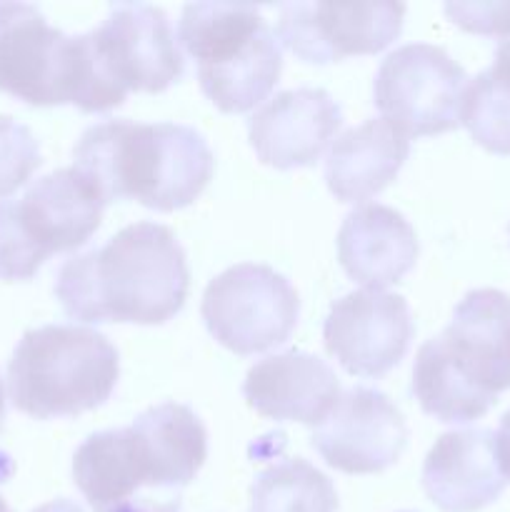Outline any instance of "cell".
Listing matches in <instances>:
<instances>
[{"label": "cell", "mask_w": 510, "mask_h": 512, "mask_svg": "<svg viewBox=\"0 0 510 512\" xmlns=\"http://www.w3.org/2000/svg\"><path fill=\"white\" fill-rule=\"evenodd\" d=\"M188 288L183 245L170 228L143 220L70 258L55 280V298L80 323L163 325L183 310Z\"/></svg>", "instance_id": "cell-2"}, {"label": "cell", "mask_w": 510, "mask_h": 512, "mask_svg": "<svg viewBox=\"0 0 510 512\" xmlns=\"http://www.w3.org/2000/svg\"><path fill=\"white\" fill-rule=\"evenodd\" d=\"M105 203L75 168L35 180L20 200L0 203V280L23 283L43 263L88 243Z\"/></svg>", "instance_id": "cell-6"}, {"label": "cell", "mask_w": 510, "mask_h": 512, "mask_svg": "<svg viewBox=\"0 0 510 512\" xmlns=\"http://www.w3.org/2000/svg\"><path fill=\"white\" fill-rule=\"evenodd\" d=\"M508 230H510V228H508Z\"/></svg>", "instance_id": "cell-30"}, {"label": "cell", "mask_w": 510, "mask_h": 512, "mask_svg": "<svg viewBox=\"0 0 510 512\" xmlns=\"http://www.w3.org/2000/svg\"><path fill=\"white\" fill-rule=\"evenodd\" d=\"M40 163V145L30 128L8 115H0V198H8L23 188Z\"/></svg>", "instance_id": "cell-23"}, {"label": "cell", "mask_w": 510, "mask_h": 512, "mask_svg": "<svg viewBox=\"0 0 510 512\" xmlns=\"http://www.w3.org/2000/svg\"><path fill=\"white\" fill-rule=\"evenodd\" d=\"M445 15L470 33L510 35V3H445Z\"/></svg>", "instance_id": "cell-24"}, {"label": "cell", "mask_w": 510, "mask_h": 512, "mask_svg": "<svg viewBox=\"0 0 510 512\" xmlns=\"http://www.w3.org/2000/svg\"><path fill=\"white\" fill-rule=\"evenodd\" d=\"M465 70L438 45L410 43L380 63L373 103L408 138L455 130L468 88Z\"/></svg>", "instance_id": "cell-8"}, {"label": "cell", "mask_w": 510, "mask_h": 512, "mask_svg": "<svg viewBox=\"0 0 510 512\" xmlns=\"http://www.w3.org/2000/svg\"><path fill=\"white\" fill-rule=\"evenodd\" d=\"M80 35L53 28L35 5L0 3V93L28 105H75Z\"/></svg>", "instance_id": "cell-10"}, {"label": "cell", "mask_w": 510, "mask_h": 512, "mask_svg": "<svg viewBox=\"0 0 510 512\" xmlns=\"http://www.w3.org/2000/svg\"><path fill=\"white\" fill-rule=\"evenodd\" d=\"M0 512H13V510H10V508H8V503H5V500H3V498H0Z\"/></svg>", "instance_id": "cell-29"}, {"label": "cell", "mask_w": 510, "mask_h": 512, "mask_svg": "<svg viewBox=\"0 0 510 512\" xmlns=\"http://www.w3.org/2000/svg\"><path fill=\"white\" fill-rule=\"evenodd\" d=\"M338 493L328 475L303 458L270 465L250 488V512H335Z\"/></svg>", "instance_id": "cell-21"}, {"label": "cell", "mask_w": 510, "mask_h": 512, "mask_svg": "<svg viewBox=\"0 0 510 512\" xmlns=\"http://www.w3.org/2000/svg\"><path fill=\"white\" fill-rule=\"evenodd\" d=\"M400 3H285L278 40L303 63L328 65L350 55H375L403 30Z\"/></svg>", "instance_id": "cell-11"}, {"label": "cell", "mask_w": 510, "mask_h": 512, "mask_svg": "<svg viewBox=\"0 0 510 512\" xmlns=\"http://www.w3.org/2000/svg\"><path fill=\"white\" fill-rule=\"evenodd\" d=\"M178 40L198 63L200 88L220 113H248L280 80L283 48L255 5H185Z\"/></svg>", "instance_id": "cell-4"}, {"label": "cell", "mask_w": 510, "mask_h": 512, "mask_svg": "<svg viewBox=\"0 0 510 512\" xmlns=\"http://www.w3.org/2000/svg\"><path fill=\"white\" fill-rule=\"evenodd\" d=\"M410 155V138L390 120H365L335 140L325 160V183L340 203H363L383 193Z\"/></svg>", "instance_id": "cell-19"}, {"label": "cell", "mask_w": 510, "mask_h": 512, "mask_svg": "<svg viewBox=\"0 0 510 512\" xmlns=\"http://www.w3.org/2000/svg\"><path fill=\"white\" fill-rule=\"evenodd\" d=\"M493 430H453L435 440L423 463V490L443 512H478L503 495Z\"/></svg>", "instance_id": "cell-17"}, {"label": "cell", "mask_w": 510, "mask_h": 512, "mask_svg": "<svg viewBox=\"0 0 510 512\" xmlns=\"http://www.w3.org/2000/svg\"><path fill=\"white\" fill-rule=\"evenodd\" d=\"M413 393L425 415L440 423L463 425L490 413L498 400L470 388L445 360L438 340L430 338L415 355Z\"/></svg>", "instance_id": "cell-20"}, {"label": "cell", "mask_w": 510, "mask_h": 512, "mask_svg": "<svg viewBox=\"0 0 510 512\" xmlns=\"http://www.w3.org/2000/svg\"><path fill=\"white\" fill-rule=\"evenodd\" d=\"M495 455H498L500 473L510 483V410L503 415L498 433H495Z\"/></svg>", "instance_id": "cell-25"}, {"label": "cell", "mask_w": 510, "mask_h": 512, "mask_svg": "<svg viewBox=\"0 0 510 512\" xmlns=\"http://www.w3.org/2000/svg\"><path fill=\"white\" fill-rule=\"evenodd\" d=\"M460 123L475 143L495 155H510V88L483 70L465 88Z\"/></svg>", "instance_id": "cell-22"}, {"label": "cell", "mask_w": 510, "mask_h": 512, "mask_svg": "<svg viewBox=\"0 0 510 512\" xmlns=\"http://www.w3.org/2000/svg\"><path fill=\"white\" fill-rule=\"evenodd\" d=\"M310 445L345 475H375L395 465L408 445V425L393 400L373 388L340 395L333 413L315 428Z\"/></svg>", "instance_id": "cell-13"}, {"label": "cell", "mask_w": 510, "mask_h": 512, "mask_svg": "<svg viewBox=\"0 0 510 512\" xmlns=\"http://www.w3.org/2000/svg\"><path fill=\"white\" fill-rule=\"evenodd\" d=\"M435 340L470 388L495 400L510 388V295L503 290L480 288L465 295Z\"/></svg>", "instance_id": "cell-14"}, {"label": "cell", "mask_w": 510, "mask_h": 512, "mask_svg": "<svg viewBox=\"0 0 510 512\" xmlns=\"http://www.w3.org/2000/svg\"><path fill=\"white\" fill-rule=\"evenodd\" d=\"M343 125V110L328 90L298 88L270 98L248 120L260 163L275 170L310 168Z\"/></svg>", "instance_id": "cell-15"}, {"label": "cell", "mask_w": 510, "mask_h": 512, "mask_svg": "<svg viewBox=\"0 0 510 512\" xmlns=\"http://www.w3.org/2000/svg\"><path fill=\"white\" fill-rule=\"evenodd\" d=\"M243 395L263 418L320 425L333 413L343 393L325 360L290 350L255 363L245 375Z\"/></svg>", "instance_id": "cell-16"}, {"label": "cell", "mask_w": 510, "mask_h": 512, "mask_svg": "<svg viewBox=\"0 0 510 512\" xmlns=\"http://www.w3.org/2000/svg\"><path fill=\"white\" fill-rule=\"evenodd\" d=\"M208 458V433L188 405L160 403L133 425L75 450L73 480L93 512H180V493Z\"/></svg>", "instance_id": "cell-1"}, {"label": "cell", "mask_w": 510, "mask_h": 512, "mask_svg": "<svg viewBox=\"0 0 510 512\" xmlns=\"http://www.w3.org/2000/svg\"><path fill=\"white\" fill-rule=\"evenodd\" d=\"M118 375V350L103 333L45 325L28 330L10 358V400L35 420L75 418L108 403Z\"/></svg>", "instance_id": "cell-5"}, {"label": "cell", "mask_w": 510, "mask_h": 512, "mask_svg": "<svg viewBox=\"0 0 510 512\" xmlns=\"http://www.w3.org/2000/svg\"><path fill=\"white\" fill-rule=\"evenodd\" d=\"M5 425V385H3V378H0V430H3Z\"/></svg>", "instance_id": "cell-28"}, {"label": "cell", "mask_w": 510, "mask_h": 512, "mask_svg": "<svg viewBox=\"0 0 510 512\" xmlns=\"http://www.w3.org/2000/svg\"><path fill=\"white\" fill-rule=\"evenodd\" d=\"M90 43L100 80L118 105L128 93H163L185 73L173 25L155 5L115 3Z\"/></svg>", "instance_id": "cell-9"}, {"label": "cell", "mask_w": 510, "mask_h": 512, "mask_svg": "<svg viewBox=\"0 0 510 512\" xmlns=\"http://www.w3.org/2000/svg\"><path fill=\"white\" fill-rule=\"evenodd\" d=\"M490 73H493L500 83H505L510 88V35H505V38L500 40L498 50H495V63L493 68H490Z\"/></svg>", "instance_id": "cell-26"}, {"label": "cell", "mask_w": 510, "mask_h": 512, "mask_svg": "<svg viewBox=\"0 0 510 512\" xmlns=\"http://www.w3.org/2000/svg\"><path fill=\"white\" fill-rule=\"evenodd\" d=\"M420 245L413 225L388 205H363L338 230V260L368 290L400 283L415 268Z\"/></svg>", "instance_id": "cell-18"}, {"label": "cell", "mask_w": 510, "mask_h": 512, "mask_svg": "<svg viewBox=\"0 0 510 512\" xmlns=\"http://www.w3.org/2000/svg\"><path fill=\"white\" fill-rule=\"evenodd\" d=\"M200 315L208 333L235 355L265 353L293 335L298 290L268 265L240 263L208 283Z\"/></svg>", "instance_id": "cell-7"}, {"label": "cell", "mask_w": 510, "mask_h": 512, "mask_svg": "<svg viewBox=\"0 0 510 512\" xmlns=\"http://www.w3.org/2000/svg\"><path fill=\"white\" fill-rule=\"evenodd\" d=\"M73 168L105 205L135 200L158 213L188 208L208 188L215 155L190 125L105 120L80 135Z\"/></svg>", "instance_id": "cell-3"}, {"label": "cell", "mask_w": 510, "mask_h": 512, "mask_svg": "<svg viewBox=\"0 0 510 512\" xmlns=\"http://www.w3.org/2000/svg\"><path fill=\"white\" fill-rule=\"evenodd\" d=\"M33 512H83V508H80V505H75L73 500L60 498V500H53V503L40 505V508L33 510Z\"/></svg>", "instance_id": "cell-27"}, {"label": "cell", "mask_w": 510, "mask_h": 512, "mask_svg": "<svg viewBox=\"0 0 510 512\" xmlns=\"http://www.w3.org/2000/svg\"><path fill=\"white\" fill-rule=\"evenodd\" d=\"M415 325L403 295L355 290L330 305L325 318V350L358 378H383L400 365Z\"/></svg>", "instance_id": "cell-12"}]
</instances>
